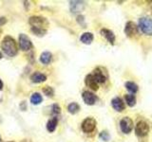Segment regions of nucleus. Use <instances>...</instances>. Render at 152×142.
I'll use <instances>...</instances> for the list:
<instances>
[{"mask_svg":"<svg viewBox=\"0 0 152 142\" xmlns=\"http://www.w3.org/2000/svg\"><path fill=\"white\" fill-rule=\"evenodd\" d=\"M1 49L9 57H14L18 52L16 41L12 36H6L1 42Z\"/></svg>","mask_w":152,"mask_h":142,"instance_id":"nucleus-1","label":"nucleus"},{"mask_svg":"<svg viewBox=\"0 0 152 142\" xmlns=\"http://www.w3.org/2000/svg\"><path fill=\"white\" fill-rule=\"evenodd\" d=\"M138 28L145 35H152V19L148 17H142L139 19Z\"/></svg>","mask_w":152,"mask_h":142,"instance_id":"nucleus-2","label":"nucleus"},{"mask_svg":"<svg viewBox=\"0 0 152 142\" xmlns=\"http://www.w3.org/2000/svg\"><path fill=\"white\" fill-rule=\"evenodd\" d=\"M28 22H30L31 28H39V30H46V28L49 25V22H48L47 19L42 16H31L30 17Z\"/></svg>","mask_w":152,"mask_h":142,"instance_id":"nucleus-3","label":"nucleus"},{"mask_svg":"<svg viewBox=\"0 0 152 142\" xmlns=\"http://www.w3.org/2000/svg\"><path fill=\"white\" fill-rule=\"evenodd\" d=\"M18 42H19V46H20V49H22L23 51H28L30 49H31L32 43H31L30 38H28L26 34H23V33H21V34L19 35Z\"/></svg>","mask_w":152,"mask_h":142,"instance_id":"nucleus-4","label":"nucleus"},{"mask_svg":"<svg viewBox=\"0 0 152 142\" xmlns=\"http://www.w3.org/2000/svg\"><path fill=\"white\" fill-rule=\"evenodd\" d=\"M135 133L138 136H145L149 133V125L145 121H139L135 126Z\"/></svg>","mask_w":152,"mask_h":142,"instance_id":"nucleus-5","label":"nucleus"},{"mask_svg":"<svg viewBox=\"0 0 152 142\" xmlns=\"http://www.w3.org/2000/svg\"><path fill=\"white\" fill-rule=\"evenodd\" d=\"M92 76L94 77V79L96 80V82L98 83H104L107 79V71L103 69L102 67H97L93 71Z\"/></svg>","mask_w":152,"mask_h":142,"instance_id":"nucleus-6","label":"nucleus"},{"mask_svg":"<svg viewBox=\"0 0 152 142\" xmlns=\"http://www.w3.org/2000/svg\"><path fill=\"white\" fill-rule=\"evenodd\" d=\"M96 127V120L93 117H87L82 123V130L84 133H91Z\"/></svg>","mask_w":152,"mask_h":142,"instance_id":"nucleus-7","label":"nucleus"},{"mask_svg":"<svg viewBox=\"0 0 152 142\" xmlns=\"http://www.w3.org/2000/svg\"><path fill=\"white\" fill-rule=\"evenodd\" d=\"M120 127L123 133L125 134H129V133L133 130V121L129 117H124L120 121Z\"/></svg>","mask_w":152,"mask_h":142,"instance_id":"nucleus-8","label":"nucleus"},{"mask_svg":"<svg viewBox=\"0 0 152 142\" xmlns=\"http://www.w3.org/2000/svg\"><path fill=\"white\" fill-rule=\"evenodd\" d=\"M82 98L84 99L85 103L88 104V105H93V104L97 101L96 95H94L92 92H90V91H84L82 94Z\"/></svg>","mask_w":152,"mask_h":142,"instance_id":"nucleus-9","label":"nucleus"},{"mask_svg":"<svg viewBox=\"0 0 152 142\" xmlns=\"http://www.w3.org/2000/svg\"><path fill=\"white\" fill-rule=\"evenodd\" d=\"M137 31H138V27L135 25V23L129 21V22H127L126 24L125 33H126V36H128V37H133L134 35L137 34Z\"/></svg>","mask_w":152,"mask_h":142,"instance_id":"nucleus-10","label":"nucleus"},{"mask_svg":"<svg viewBox=\"0 0 152 142\" xmlns=\"http://www.w3.org/2000/svg\"><path fill=\"white\" fill-rule=\"evenodd\" d=\"M69 7L70 11L73 13H78L81 12L85 8V3L82 1H71L69 2Z\"/></svg>","mask_w":152,"mask_h":142,"instance_id":"nucleus-11","label":"nucleus"},{"mask_svg":"<svg viewBox=\"0 0 152 142\" xmlns=\"http://www.w3.org/2000/svg\"><path fill=\"white\" fill-rule=\"evenodd\" d=\"M111 105L114 110H116L117 112H122L125 110V102L123 101L121 98H114L111 101Z\"/></svg>","mask_w":152,"mask_h":142,"instance_id":"nucleus-12","label":"nucleus"},{"mask_svg":"<svg viewBox=\"0 0 152 142\" xmlns=\"http://www.w3.org/2000/svg\"><path fill=\"white\" fill-rule=\"evenodd\" d=\"M85 83H86V84H87V86H88L90 89L94 90V91H96V90H98V88H99L98 83L96 82V80L94 79L92 74H89V75L87 76V77H86Z\"/></svg>","mask_w":152,"mask_h":142,"instance_id":"nucleus-13","label":"nucleus"},{"mask_svg":"<svg viewBox=\"0 0 152 142\" xmlns=\"http://www.w3.org/2000/svg\"><path fill=\"white\" fill-rule=\"evenodd\" d=\"M100 32H101L102 36H104L108 41L109 44L114 45V43H115V35H114V33L111 30H107V28H102Z\"/></svg>","mask_w":152,"mask_h":142,"instance_id":"nucleus-14","label":"nucleus"},{"mask_svg":"<svg viewBox=\"0 0 152 142\" xmlns=\"http://www.w3.org/2000/svg\"><path fill=\"white\" fill-rule=\"evenodd\" d=\"M46 80H47V76L45 74L41 73V72H38V71H36V72L32 73L31 75V80L32 83H40L45 82Z\"/></svg>","mask_w":152,"mask_h":142,"instance_id":"nucleus-15","label":"nucleus"},{"mask_svg":"<svg viewBox=\"0 0 152 142\" xmlns=\"http://www.w3.org/2000/svg\"><path fill=\"white\" fill-rule=\"evenodd\" d=\"M39 60L43 64H49L52 60V54L50 51H44L40 55Z\"/></svg>","mask_w":152,"mask_h":142,"instance_id":"nucleus-16","label":"nucleus"},{"mask_svg":"<svg viewBox=\"0 0 152 142\" xmlns=\"http://www.w3.org/2000/svg\"><path fill=\"white\" fill-rule=\"evenodd\" d=\"M80 40L83 44L89 45V44H91V42L93 41V34L91 32H85L82 34V36H81Z\"/></svg>","mask_w":152,"mask_h":142,"instance_id":"nucleus-17","label":"nucleus"},{"mask_svg":"<svg viewBox=\"0 0 152 142\" xmlns=\"http://www.w3.org/2000/svg\"><path fill=\"white\" fill-rule=\"evenodd\" d=\"M57 123H58V120L57 117H52L51 120H50L49 121L47 122V130L49 131L50 133L54 132L56 127H57Z\"/></svg>","mask_w":152,"mask_h":142,"instance_id":"nucleus-18","label":"nucleus"},{"mask_svg":"<svg viewBox=\"0 0 152 142\" xmlns=\"http://www.w3.org/2000/svg\"><path fill=\"white\" fill-rule=\"evenodd\" d=\"M43 101V98L40 95V93H33L31 96V102L33 105H38L40 104Z\"/></svg>","mask_w":152,"mask_h":142,"instance_id":"nucleus-19","label":"nucleus"},{"mask_svg":"<svg viewBox=\"0 0 152 142\" xmlns=\"http://www.w3.org/2000/svg\"><path fill=\"white\" fill-rule=\"evenodd\" d=\"M80 110V106H79V104L78 103H76V102H71L69 104V106H68V111L69 113L70 114H72V115H74V114H76L77 112H79Z\"/></svg>","mask_w":152,"mask_h":142,"instance_id":"nucleus-20","label":"nucleus"},{"mask_svg":"<svg viewBox=\"0 0 152 142\" xmlns=\"http://www.w3.org/2000/svg\"><path fill=\"white\" fill-rule=\"evenodd\" d=\"M126 102L128 106L130 107H133L136 104V98L134 95H131V94H128V95H126Z\"/></svg>","mask_w":152,"mask_h":142,"instance_id":"nucleus-21","label":"nucleus"},{"mask_svg":"<svg viewBox=\"0 0 152 142\" xmlns=\"http://www.w3.org/2000/svg\"><path fill=\"white\" fill-rule=\"evenodd\" d=\"M126 88L131 93H136L138 91V85L133 82H126Z\"/></svg>","mask_w":152,"mask_h":142,"instance_id":"nucleus-22","label":"nucleus"},{"mask_svg":"<svg viewBox=\"0 0 152 142\" xmlns=\"http://www.w3.org/2000/svg\"><path fill=\"white\" fill-rule=\"evenodd\" d=\"M43 93H44L48 97H52L54 94V90L50 86H45L44 88H43Z\"/></svg>","mask_w":152,"mask_h":142,"instance_id":"nucleus-23","label":"nucleus"},{"mask_svg":"<svg viewBox=\"0 0 152 142\" xmlns=\"http://www.w3.org/2000/svg\"><path fill=\"white\" fill-rule=\"evenodd\" d=\"M31 31L37 36H44L47 32L46 30H39V28H31Z\"/></svg>","mask_w":152,"mask_h":142,"instance_id":"nucleus-24","label":"nucleus"},{"mask_svg":"<svg viewBox=\"0 0 152 142\" xmlns=\"http://www.w3.org/2000/svg\"><path fill=\"white\" fill-rule=\"evenodd\" d=\"M100 138H101L102 140H104V141H107L108 139H109V134L107 132V131H103V132H101L100 133Z\"/></svg>","mask_w":152,"mask_h":142,"instance_id":"nucleus-25","label":"nucleus"},{"mask_svg":"<svg viewBox=\"0 0 152 142\" xmlns=\"http://www.w3.org/2000/svg\"><path fill=\"white\" fill-rule=\"evenodd\" d=\"M60 112H61L60 106L58 105V104H53V105H52V114L56 116V115H58Z\"/></svg>","mask_w":152,"mask_h":142,"instance_id":"nucleus-26","label":"nucleus"},{"mask_svg":"<svg viewBox=\"0 0 152 142\" xmlns=\"http://www.w3.org/2000/svg\"><path fill=\"white\" fill-rule=\"evenodd\" d=\"M7 23V19L5 17H0V27H2L3 25Z\"/></svg>","mask_w":152,"mask_h":142,"instance_id":"nucleus-27","label":"nucleus"},{"mask_svg":"<svg viewBox=\"0 0 152 142\" xmlns=\"http://www.w3.org/2000/svg\"><path fill=\"white\" fill-rule=\"evenodd\" d=\"M3 89V83H2V80H0V90H2Z\"/></svg>","mask_w":152,"mask_h":142,"instance_id":"nucleus-28","label":"nucleus"},{"mask_svg":"<svg viewBox=\"0 0 152 142\" xmlns=\"http://www.w3.org/2000/svg\"><path fill=\"white\" fill-rule=\"evenodd\" d=\"M2 57H3V55H2L1 52H0V59H2Z\"/></svg>","mask_w":152,"mask_h":142,"instance_id":"nucleus-29","label":"nucleus"},{"mask_svg":"<svg viewBox=\"0 0 152 142\" xmlns=\"http://www.w3.org/2000/svg\"><path fill=\"white\" fill-rule=\"evenodd\" d=\"M1 33H2V31H1V30H0V35H1Z\"/></svg>","mask_w":152,"mask_h":142,"instance_id":"nucleus-30","label":"nucleus"},{"mask_svg":"<svg viewBox=\"0 0 152 142\" xmlns=\"http://www.w3.org/2000/svg\"><path fill=\"white\" fill-rule=\"evenodd\" d=\"M0 142H1V138H0Z\"/></svg>","mask_w":152,"mask_h":142,"instance_id":"nucleus-31","label":"nucleus"},{"mask_svg":"<svg viewBox=\"0 0 152 142\" xmlns=\"http://www.w3.org/2000/svg\"><path fill=\"white\" fill-rule=\"evenodd\" d=\"M11 142H12V141H11Z\"/></svg>","mask_w":152,"mask_h":142,"instance_id":"nucleus-32","label":"nucleus"}]
</instances>
